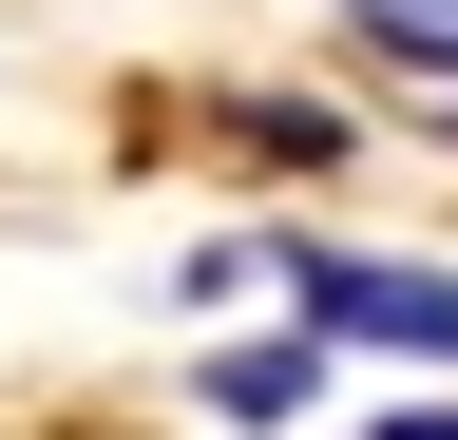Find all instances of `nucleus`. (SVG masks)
Instances as JSON below:
<instances>
[{"mask_svg": "<svg viewBox=\"0 0 458 440\" xmlns=\"http://www.w3.org/2000/svg\"><path fill=\"white\" fill-rule=\"evenodd\" d=\"M344 20H363V58H439V39H458V0H344Z\"/></svg>", "mask_w": 458, "mask_h": 440, "instance_id": "3", "label": "nucleus"}, {"mask_svg": "<svg viewBox=\"0 0 458 440\" xmlns=\"http://www.w3.org/2000/svg\"><path fill=\"white\" fill-rule=\"evenodd\" d=\"M439 134H458V96H439Z\"/></svg>", "mask_w": 458, "mask_h": 440, "instance_id": "5", "label": "nucleus"}, {"mask_svg": "<svg viewBox=\"0 0 458 440\" xmlns=\"http://www.w3.org/2000/svg\"><path fill=\"white\" fill-rule=\"evenodd\" d=\"M267 288L306 345H382V364H458V268L363 249V230H267Z\"/></svg>", "mask_w": 458, "mask_h": 440, "instance_id": "1", "label": "nucleus"}, {"mask_svg": "<svg viewBox=\"0 0 458 440\" xmlns=\"http://www.w3.org/2000/svg\"><path fill=\"white\" fill-rule=\"evenodd\" d=\"M191 402L267 440V421H306V402H325V345H306V325H267V345H210V364H191Z\"/></svg>", "mask_w": 458, "mask_h": 440, "instance_id": "2", "label": "nucleus"}, {"mask_svg": "<svg viewBox=\"0 0 458 440\" xmlns=\"http://www.w3.org/2000/svg\"><path fill=\"white\" fill-rule=\"evenodd\" d=\"M363 440H458V402H401V421H363Z\"/></svg>", "mask_w": 458, "mask_h": 440, "instance_id": "4", "label": "nucleus"}]
</instances>
